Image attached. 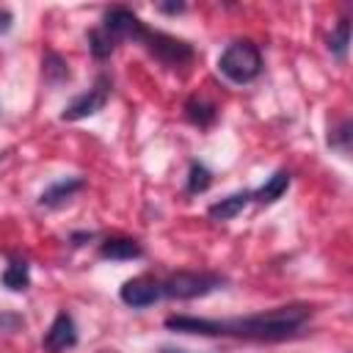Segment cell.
I'll return each instance as SVG.
<instances>
[{"label":"cell","mask_w":353,"mask_h":353,"mask_svg":"<svg viewBox=\"0 0 353 353\" xmlns=\"http://www.w3.org/2000/svg\"><path fill=\"white\" fill-rule=\"evenodd\" d=\"M312 317V306L290 303L276 306L259 314L248 317H229V320H212V317H193V314H171L165 317L168 331L179 334H201V336H234V339H251V342H281L295 336L306 320Z\"/></svg>","instance_id":"obj_1"},{"label":"cell","mask_w":353,"mask_h":353,"mask_svg":"<svg viewBox=\"0 0 353 353\" xmlns=\"http://www.w3.org/2000/svg\"><path fill=\"white\" fill-rule=\"evenodd\" d=\"M218 72L234 85H245V83L256 80L262 74V52H259V47L254 41H248V39L232 41L218 55Z\"/></svg>","instance_id":"obj_2"},{"label":"cell","mask_w":353,"mask_h":353,"mask_svg":"<svg viewBox=\"0 0 353 353\" xmlns=\"http://www.w3.org/2000/svg\"><path fill=\"white\" fill-rule=\"evenodd\" d=\"M223 281L226 279L218 276V273L176 270L165 281H160V287H163V298H171V301H196V298H204V295L215 292L218 287H223Z\"/></svg>","instance_id":"obj_3"},{"label":"cell","mask_w":353,"mask_h":353,"mask_svg":"<svg viewBox=\"0 0 353 353\" xmlns=\"http://www.w3.org/2000/svg\"><path fill=\"white\" fill-rule=\"evenodd\" d=\"M141 47H146V52L152 55V58H157L160 63H165V66H188L193 58H196V50L185 41V39H176V36H168V33H163V30H152V28H146L143 33H141V41H138Z\"/></svg>","instance_id":"obj_4"},{"label":"cell","mask_w":353,"mask_h":353,"mask_svg":"<svg viewBox=\"0 0 353 353\" xmlns=\"http://www.w3.org/2000/svg\"><path fill=\"white\" fill-rule=\"evenodd\" d=\"M110 88H113L110 77H108V74H99L97 83H94L88 91L77 94V97L61 110V121H80V119H88V116L99 113V110L108 105V99H110Z\"/></svg>","instance_id":"obj_5"},{"label":"cell","mask_w":353,"mask_h":353,"mask_svg":"<svg viewBox=\"0 0 353 353\" xmlns=\"http://www.w3.org/2000/svg\"><path fill=\"white\" fill-rule=\"evenodd\" d=\"M102 28H105L116 41H132V44H138V41H141V33L146 30V25L138 19V14H132V11L124 8V6L108 8L105 17H102Z\"/></svg>","instance_id":"obj_6"},{"label":"cell","mask_w":353,"mask_h":353,"mask_svg":"<svg viewBox=\"0 0 353 353\" xmlns=\"http://www.w3.org/2000/svg\"><path fill=\"white\" fill-rule=\"evenodd\" d=\"M119 298H121V303H127L132 309H146L163 298V287H160V281H154L149 276H138V279H130L121 284Z\"/></svg>","instance_id":"obj_7"},{"label":"cell","mask_w":353,"mask_h":353,"mask_svg":"<svg viewBox=\"0 0 353 353\" xmlns=\"http://www.w3.org/2000/svg\"><path fill=\"white\" fill-rule=\"evenodd\" d=\"M41 345H44L47 353H63V350H72L77 345V325H74L69 312H58L55 314V320L50 323Z\"/></svg>","instance_id":"obj_8"},{"label":"cell","mask_w":353,"mask_h":353,"mask_svg":"<svg viewBox=\"0 0 353 353\" xmlns=\"http://www.w3.org/2000/svg\"><path fill=\"white\" fill-rule=\"evenodd\" d=\"M83 188H85V179H83V176H61V179H55L52 185H47V188L41 190L39 204L47 207V210H58V207H63L66 201H72L74 193H80Z\"/></svg>","instance_id":"obj_9"},{"label":"cell","mask_w":353,"mask_h":353,"mask_svg":"<svg viewBox=\"0 0 353 353\" xmlns=\"http://www.w3.org/2000/svg\"><path fill=\"white\" fill-rule=\"evenodd\" d=\"M99 256L113 259V262H127V259H141L143 245L132 237H108L99 243Z\"/></svg>","instance_id":"obj_10"},{"label":"cell","mask_w":353,"mask_h":353,"mask_svg":"<svg viewBox=\"0 0 353 353\" xmlns=\"http://www.w3.org/2000/svg\"><path fill=\"white\" fill-rule=\"evenodd\" d=\"M251 201H254V199H251V190H237V193H229V196H223L221 201L210 204V207H207V215H210L212 221H232V218H237Z\"/></svg>","instance_id":"obj_11"},{"label":"cell","mask_w":353,"mask_h":353,"mask_svg":"<svg viewBox=\"0 0 353 353\" xmlns=\"http://www.w3.org/2000/svg\"><path fill=\"white\" fill-rule=\"evenodd\" d=\"M290 182H292V174L290 171H273L268 179H265V185L262 188H256V190H251V199L256 201V204H273V201H279L287 190H290Z\"/></svg>","instance_id":"obj_12"},{"label":"cell","mask_w":353,"mask_h":353,"mask_svg":"<svg viewBox=\"0 0 353 353\" xmlns=\"http://www.w3.org/2000/svg\"><path fill=\"white\" fill-rule=\"evenodd\" d=\"M185 119L190 121V124H196V127H212L215 124V119H218V108L210 102V99H204V97H190L188 102H185Z\"/></svg>","instance_id":"obj_13"},{"label":"cell","mask_w":353,"mask_h":353,"mask_svg":"<svg viewBox=\"0 0 353 353\" xmlns=\"http://www.w3.org/2000/svg\"><path fill=\"white\" fill-rule=\"evenodd\" d=\"M85 41H88V50H91V55H94L97 61H108V58L116 52V47H119V41H116L102 25L91 28L88 36H85Z\"/></svg>","instance_id":"obj_14"},{"label":"cell","mask_w":353,"mask_h":353,"mask_svg":"<svg viewBox=\"0 0 353 353\" xmlns=\"http://www.w3.org/2000/svg\"><path fill=\"white\" fill-rule=\"evenodd\" d=\"M41 74H44V83H50V85H61V83H66L69 77H72V72H69V63L58 55V52H47L44 55V61H41Z\"/></svg>","instance_id":"obj_15"},{"label":"cell","mask_w":353,"mask_h":353,"mask_svg":"<svg viewBox=\"0 0 353 353\" xmlns=\"http://www.w3.org/2000/svg\"><path fill=\"white\" fill-rule=\"evenodd\" d=\"M3 284L8 290H14V292L28 290V284H30V265L25 259H11L6 265V270H3Z\"/></svg>","instance_id":"obj_16"},{"label":"cell","mask_w":353,"mask_h":353,"mask_svg":"<svg viewBox=\"0 0 353 353\" xmlns=\"http://www.w3.org/2000/svg\"><path fill=\"white\" fill-rule=\"evenodd\" d=\"M347 47H350V22L339 19V25L328 36V50H331V55L336 61H345L347 58Z\"/></svg>","instance_id":"obj_17"},{"label":"cell","mask_w":353,"mask_h":353,"mask_svg":"<svg viewBox=\"0 0 353 353\" xmlns=\"http://www.w3.org/2000/svg\"><path fill=\"white\" fill-rule=\"evenodd\" d=\"M212 185V171L204 165V163H190V168H188V185H185V190L188 193H204L207 188Z\"/></svg>","instance_id":"obj_18"},{"label":"cell","mask_w":353,"mask_h":353,"mask_svg":"<svg viewBox=\"0 0 353 353\" xmlns=\"http://www.w3.org/2000/svg\"><path fill=\"white\" fill-rule=\"evenodd\" d=\"M350 138H353V124L350 119H342L331 132H328V146L342 152V154H350Z\"/></svg>","instance_id":"obj_19"},{"label":"cell","mask_w":353,"mask_h":353,"mask_svg":"<svg viewBox=\"0 0 353 353\" xmlns=\"http://www.w3.org/2000/svg\"><path fill=\"white\" fill-rule=\"evenodd\" d=\"M185 8H188L185 3H160V6H157L160 14H171V17H174V14H182Z\"/></svg>","instance_id":"obj_20"},{"label":"cell","mask_w":353,"mask_h":353,"mask_svg":"<svg viewBox=\"0 0 353 353\" xmlns=\"http://www.w3.org/2000/svg\"><path fill=\"white\" fill-rule=\"evenodd\" d=\"M11 19H14V17H11L8 11H0V33H8V30H11Z\"/></svg>","instance_id":"obj_21"},{"label":"cell","mask_w":353,"mask_h":353,"mask_svg":"<svg viewBox=\"0 0 353 353\" xmlns=\"http://www.w3.org/2000/svg\"><path fill=\"white\" fill-rule=\"evenodd\" d=\"M6 323H22V317H17V314H0V328H6Z\"/></svg>","instance_id":"obj_22"},{"label":"cell","mask_w":353,"mask_h":353,"mask_svg":"<svg viewBox=\"0 0 353 353\" xmlns=\"http://www.w3.org/2000/svg\"><path fill=\"white\" fill-rule=\"evenodd\" d=\"M163 353H182V350H163Z\"/></svg>","instance_id":"obj_23"}]
</instances>
